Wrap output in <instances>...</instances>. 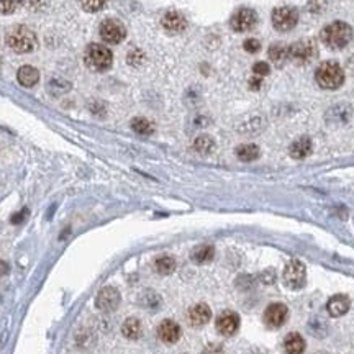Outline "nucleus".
<instances>
[{"label": "nucleus", "instance_id": "nucleus-33", "mask_svg": "<svg viewBox=\"0 0 354 354\" xmlns=\"http://www.w3.org/2000/svg\"><path fill=\"white\" fill-rule=\"evenodd\" d=\"M126 59H128V63L133 66H140L143 63V59H145V54H143L141 49H133V51H130V54L126 56Z\"/></svg>", "mask_w": 354, "mask_h": 354}, {"label": "nucleus", "instance_id": "nucleus-22", "mask_svg": "<svg viewBox=\"0 0 354 354\" xmlns=\"http://www.w3.org/2000/svg\"><path fill=\"white\" fill-rule=\"evenodd\" d=\"M215 258V248L212 244H200V246L193 248L190 252V259L195 264H207Z\"/></svg>", "mask_w": 354, "mask_h": 354}, {"label": "nucleus", "instance_id": "nucleus-9", "mask_svg": "<svg viewBox=\"0 0 354 354\" xmlns=\"http://www.w3.org/2000/svg\"><path fill=\"white\" fill-rule=\"evenodd\" d=\"M317 56V48L310 40L295 41L289 46V59L297 64H308Z\"/></svg>", "mask_w": 354, "mask_h": 354}, {"label": "nucleus", "instance_id": "nucleus-2", "mask_svg": "<svg viewBox=\"0 0 354 354\" xmlns=\"http://www.w3.org/2000/svg\"><path fill=\"white\" fill-rule=\"evenodd\" d=\"M5 41H7V46L18 54L31 53V51H35L36 46H38L36 35L28 27H23V25L13 27L10 31H8Z\"/></svg>", "mask_w": 354, "mask_h": 354}, {"label": "nucleus", "instance_id": "nucleus-17", "mask_svg": "<svg viewBox=\"0 0 354 354\" xmlns=\"http://www.w3.org/2000/svg\"><path fill=\"white\" fill-rule=\"evenodd\" d=\"M351 307V302L348 299V295H343V293H336L333 295V297L328 300L326 303V310L328 313H330V317H343L344 313H348V310Z\"/></svg>", "mask_w": 354, "mask_h": 354}, {"label": "nucleus", "instance_id": "nucleus-3", "mask_svg": "<svg viewBox=\"0 0 354 354\" xmlns=\"http://www.w3.org/2000/svg\"><path fill=\"white\" fill-rule=\"evenodd\" d=\"M315 81L325 90H336L344 84L343 67L336 61H325L315 71Z\"/></svg>", "mask_w": 354, "mask_h": 354}, {"label": "nucleus", "instance_id": "nucleus-1", "mask_svg": "<svg viewBox=\"0 0 354 354\" xmlns=\"http://www.w3.org/2000/svg\"><path fill=\"white\" fill-rule=\"evenodd\" d=\"M354 36L351 25L346 22H333L320 31V40L330 49H343L346 48Z\"/></svg>", "mask_w": 354, "mask_h": 354}, {"label": "nucleus", "instance_id": "nucleus-18", "mask_svg": "<svg viewBox=\"0 0 354 354\" xmlns=\"http://www.w3.org/2000/svg\"><path fill=\"white\" fill-rule=\"evenodd\" d=\"M311 153V140L308 136H300L295 140L290 148H289V154L300 161V159H305Z\"/></svg>", "mask_w": 354, "mask_h": 354}, {"label": "nucleus", "instance_id": "nucleus-14", "mask_svg": "<svg viewBox=\"0 0 354 354\" xmlns=\"http://www.w3.org/2000/svg\"><path fill=\"white\" fill-rule=\"evenodd\" d=\"M182 335V330L181 326L177 325L174 320H163L161 325L158 326V336L159 340H161L163 343L166 344H174L179 341Z\"/></svg>", "mask_w": 354, "mask_h": 354}, {"label": "nucleus", "instance_id": "nucleus-5", "mask_svg": "<svg viewBox=\"0 0 354 354\" xmlns=\"http://www.w3.org/2000/svg\"><path fill=\"white\" fill-rule=\"evenodd\" d=\"M284 284L287 285L292 290H299L305 285L307 279V269L303 266L302 261L299 259H292L287 263V266L284 267V274H282Z\"/></svg>", "mask_w": 354, "mask_h": 354}, {"label": "nucleus", "instance_id": "nucleus-15", "mask_svg": "<svg viewBox=\"0 0 354 354\" xmlns=\"http://www.w3.org/2000/svg\"><path fill=\"white\" fill-rule=\"evenodd\" d=\"M161 25L167 33L175 35V33H182L185 30V27H187V20H185V16L181 12L169 10L167 13H164Z\"/></svg>", "mask_w": 354, "mask_h": 354}, {"label": "nucleus", "instance_id": "nucleus-23", "mask_svg": "<svg viewBox=\"0 0 354 354\" xmlns=\"http://www.w3.org/2000/svg\"><path fill=\"white\" fill-rule=\"evenodd\" d=\"M122 333L126 340H138L143 335V326L138 318H126L122 325Z\"/></svg>", "mask_w": 354, "mask_h": 354}, {"label": "nucleus", "instance_id": "nucleus-31", "mask_svg": "<svg viewBox=\"0 0 354 354\" xmlns=\"http://www.w3.org/2000/svg\"><path fill=\"white\" fill-rule=\"evenodd\" d=\"M307 8L311 13H322L326 8V0H308Z\"/></svg>", "mask_w": 354, "mask_h": 354}, {"label": "nucleus", "instance_id": "nucleus-27", "mask_svg": "<svg viewBox=\"0 0 354 354\" xmlns=\"http://www.w3.org/2000/svg\"><path fill=\"white\" fill-rule=\"evenodd\" d=\"M269 59L276 64H282L285 59H289V46L282 43H274L269 48Z\"/></svg>", "mask_w": 354, "mask_h": 354}, {"label": "nucleus", "instance_id": "nucleus-13", "mask_svg": "<svg viewBox=\"0 0 354 354\" xmlns=\"http://www.w3.org/2000/svg\"><path fill=\"white\" fill-rule=\"evenodd\" d=\"M240 328V317L231 310L222 311L217 318V331L223 336H233Z\"/></svg>", "mask_w": 354, "mask_h": 354}, {"label": "nucleus", "instance_id": "nucleus-16", "mask_svg": "<svg viewBox=\"0 0 354 354\" xmlns=\"http://www.w3.org/2000/svg\"><path fill=\"white\" fill-rule=\"evenodd\" d=\"M187 318L192 326H204L210 322V318H212V310H210L207 303H197V305L189 308Z\"/></svg>", "mask_w": 354, "mask_h": 354}, {"label": "nucleus", "instance_id": "nucleus-28", "mask_svg": "<svg viewBox=\"0 0 354 354\" xmlns=\"http://www.w3.org/2000/svg\"><path fill=\"white\" fill-rule=\"evenodd\" d=\"M107 0H81V5L86 12H90V13H95L99 10H102V8L105 7Z\"/></svg>", "mask_w": 354, "mask_h": 354}, {"label": "nucleus", "instance_id": "nucleus-4", "mask_svg": "<svg viewBox=\"0 0 354 354\" xmlns=\"http://www.w3.org/2000/svg\"><path fill=\"white\" fill-rule=\"evenodd\" d=\"M84 61L90 67L92 71L104 72L107 69H110L113 63V54L112 51L104 45L92 43L87 46L86 54H84Z\"/></svg>", "mask_w": 354, "mask_h": 354}, {"label": "nucleus", "instance_id": "nucleus-26", "mask_svg": "<svg viewBox=\"0 0 354 354\" xmlns=\"http://www.w3.org/2000/svg\"><path fill=\"white\" fill-rule=\"evenodd\" d=\"M131 130L138 134H143V136H149L154 133V125L145 116H136L131 120Z\"/></svg>", "mask_w": 354, "mask_h": 354}, {"label": "nucleus", "instance_id": "nucleus-36", "mask_svg": "<svg viewBox=\"0 0 354 354\" xmlns=\"http://www.w3.org/2000/svg\"><path fill=\"white\" fill-rule=\"evenodd\" d=\"M261 86H263V79L256 77V75H252V77L249 79V89L251 90H259Z\"/></svg>", "mask_w": 354, "mask_h": 354}, {"label": "nucleus", "instance_id": "nucleus-19", "mask_svg": "<svg viewBox=\"0 0 354 354\" xmlns=\"http://www.w3.org/2000/svg\"><path fill=\"white\" fill-rule=\"evenodd\" d=\"M305 340L299 333H289L284 340V351L285 354H303L305 352Z\"/></svg>", "mask_w": 354, "mask_h": 354}, {"label": "nucleus", "instance_id": "nucleus-37", "mask_svg": "<svg viewBox=\"0 0 354 354\" xmlns=\"http://www.w3.org/2000/svg\"><path fill=\"white\" fill-rule=\"evenodd\" d=\"M45 2H46V0H27L28 7H30V8H33V10H36V8L43 7V5H45Z\"/></svg>", "mask_w": 354, "mask_h": 354}, {"label": "nucleus", "instance_id": "nucleus-34", "mask_svg": "<svg viewBox=\"0 0 354 354\" xmlns=\"http://www.w3.org/2000/svg\"><path fill=\"white\" fill-rule=\"evenodd\" d=\"M204 354H225V349H223L222 344L212 343V344H208V346L204 349Z\"/></svg>", "mask_w": 354, "mask_h": 354}, {"label": "nucleus", "instance_id": "nucleus-25", "mask_svg": "<svg viewBox=\"0 0 354 354\" xmlns=\"http://www.w3.org/2000/svg\"><path fill=\"white\" fill-rule=\"evenodd\" d=\"M154 267H156V272L161 274V276H169L175 271V259L172 256H159L154 261Z\"/></svg>", "mask_w": 354, "mask_h": 354}, {"label": "nucleus", "instance_id": "nucleus-6", "mask_svg": "<svg viewBox=\"0 0 354 354\" xmlns=\"http://www.w3.org/2000/svg\"><path fill=\"white\" fill-rule=\"evenodd\" d=\"M352 118V107L348 102H338L331 105L325 112V123L333 128H340L351 122Z\"/></svg>", "mask_w": 354, "mask_h": 354}, {"label": "nucleus", "instance_id": "nucleus-35", "mask_svg": "<svg viewBox=\"0 0 354 354\" xmlns=\"http://www.w3.org/2000/svg\"><path fill=\"white\" fill-rule=\"evenodd\" d=\"M261 281H263L264 284H272L276 281V272L272 271V269H267V271L261 274Z\"/></svg>", "mask_w": 354, "mask_h": 354}, {"label": "nucleus", "instance_id": "nucleus-11", "mask_svg": "<svg viewBox=\"0 0 354 354\" xmlns=\"http://www.w3.org/2000/svg\"><path fill=\"white\" fill-rule=\"evenodd\" d=\"M256 23H258V15L254 10H251V8H240L238 12L233 13L231 20H230L231 28L238 33L252 30Z\"/></svg>", "mask_w": 354, "mask_h": 354}, {"label": "nucleus", "instance_id": "nucleus-12", "mask_svg": "<svg viewBox=\"0 0 354 354\" xmlns=\"http://www.w3.org/2000/svg\"><path fill=\"white\" fill-rule=\"evenodd\" d=\"M122 302V295L115 287H104L95 297V307L102 311H113Z\"/></svg>", "mask_w": 354, "mask_h": 354}, {"label": "nucleus", "instance_id": "nucleus-38", "mask_svg": "<svg viewBox=\"0 0 354 354\" xmlns=\"http://www.w3.org/2000/svg\"><path fill=\"white\" fill-rule=\"evenodd\" d=\"M8 272V264L5 263V261L0 259V276H5Z\"/></svg>", "mask_w": 354, "mask_h": 354}, {"label": "nucleus", "instance_id": "nucleus-24", "mask_svg": "<svg viewBox=\"0 0 354 354\" xmlns=\"http://www.w3.org/2000/svg\"><path fill=\"white\" fill-rule=\"evenodd\" d=\"M193 149L202 156H208L215 149V140L208 136V134H200V136L193 140Z\"/></svg>", "mask_w": 354, "mask_h": 354}, {"label": "nucleus", "instance_id": "nucleus-20", "mask_svg": "<svg viewBox=\"0 0 354 354\" xmlns=\"http://www.w3.org/2000/svg\"><path fill=\"white\" fill-rule=\"evenodd\" d=\"M16 79H18L20 86L33 87V86H36L40 81V72L33 66H22L18 72H16Z\"/></svg>", "mask_w": 354, "mask_h": 354}, {"label": "nucleus", "instance_id": "nucleus-30", "mask_svg": "<svg viewBox=\"0 0 354 354\" xmlns=\"http://www.w3.org/2000/svg\"><path fill=\"white\" fill-rule=\"evenodd\" d=\"M20 0H0V13L4 15H10L16 10Z\"/></svg>", "mask_w": 354, "mask_h": 354}, {"label": "nucleus", "instance_id": "nucleus-39", "mask_svg": "<svg viewBox=\"0 0 354 354\" xmlns=\"http://www.w3.org/2000/svg\"><path fill=\"white\" fill-rule=\"evenodd\" d=\"M349 69H351V72L354 74V56L349 59Z\"/></svg>", "mask_w": 354, "mask_h": 354}, {"label": "nucleus", "instance_id": "nucleus-29", "mask_svg": "<svg viewBox=\"0 0 354 354\" xmlns=\"http://www.w3.org/2000/svg\"><path fill=\"white\" fill-rule=\"evenodd\" d=\"M269 72H271V66L264 61H258L254 66H252V74H254L256 77L264 79L266 75H269Z\"/></svg>", "mask_w": 354, "mask_h": 354}, {"label": "nucleus", "instance_id": "nucleus-10", "mask_svg": "<svg viewBox=\"0 0 354 354\" xmlns=\"http://www.w3.org/2000/svg\"><path fill=\"white\" fill-rule=\"evenodd\" d=\"M287 317H289V308L287 305H284V303H271L266 310H264V323L267 328H281L285 322H287Z\"/></svg>", "mask_w": 354, "mask_h": 354}, {"label": "nucleus", "instance_id": "nucleus-21", "mask_svg": "<svg viewBox=\"0 0 354 354\" xmlns=\"http://www.w3.org/2000/svg\"><path fill=\"white\" fill-rule=\"evenodd\" d=\"M234 154L240 161L251 163V161H256V159L261 156V149H259V146L254 145V143H244V145H240L234 149Z\"/></svg>", "mask_w": 354, "mask_h": 354}, {"label": "nucleus", "instance_id": "nucleus-32", "mask_svg": "<svg viewBox=\"0 0 354 354\" xmlns=\"http://www.w3.org/2000/svg\"><path fill=\"white\" fill-rule=\"evenodd\" d=\"M243 48L246 49L248 53L254 54V53H258L259 49H261V43H259V41H258L256 38H248V40H244Z\"/></svg>", "mask_w": 354, "mask_h": 354}, {"label": "nucleus", "instance_id": "nucleus-8", "mask_svg": "<svg viewBox=\"0 0 354 354\" xmlns=\"http://www.w3.org/2000/svg\"><path fill=\"white\" fill-rule=\"evenodd\" d=\"M299 23V12L293 7H279L272 12V25L277 31H290Z\"/></svg>", "mask_w": 354, "mask_h": 354}, {"label": "nucleus", "instance_id": "nucleus-40", "mask_svg": "<svg viewBox=\"0 0 354 354\" xmlns=\"http://www.w3.org/2000/svg\"><path fill=\"white\" fill-rule=\"evenodd\" d=\"M318 354H326V352H318Z\"/></svg>", "mask_w": 354, "mask_h": 354}, {"label": "nucleus", "instance_id": "nucleus-7", "mask_svg": "<svg viewBox=\"0 0 354 354\" xmlns=\"http://www.w3.org/2000/svg\"><path fill=\"white\" fill-rule=\"evenodd\" d=\"M100 36L108 45H118L122 43L126 36V28L125 25L120 20H115V18H107L100 23Z\"/></svg>", "mask_w": 354, "mask_h": 354}]
</instances>
